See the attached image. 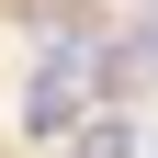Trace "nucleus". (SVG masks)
Segmentation results:
<instances>
[{
    "instance_id": "nucleus-1",
    "label": "nucleus",
    "mask_w": 158,
    "mask_h": 158,
    "mask_svg": "<svg viewBox=\"0 0 158 158\" xmlns=\"http://www.w3.org/2000/svg\"><path fill=\"white\" fill-rule=\"evenodd\" d=\"M68 124H79V68H68V56H45L34 90H23V135H68Z\"/></svg>"
},
{
    "instance_id": "nucleus-2",
    "label": "nucleus",
    "mask_w": 158,
    "mask_h": 158,
    "mask_svg": "<svg viewBox=\"0 0 158 158\" xmlns=\"http://www.w3.org/2000/svg\"><path fill=\"white\" fill-rule=\"evenodd\" d=\"M124 147H135L124 124H90V135H79V158H124Z\"/></svg>"
}]
</instances>
